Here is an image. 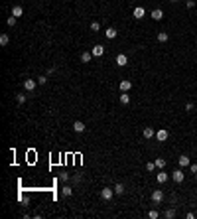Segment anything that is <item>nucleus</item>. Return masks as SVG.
Listing matches in <instances>:
<instances>
[{
  "instance_id": "obj_1",
  "label": "nucleus",
  "mask_w": 197,
  "mask_h": 219,
  "mask_svg": "<svg viewBox=\"0 0 197 219\" xmlns=\"http://www.w3.org/2000/svg\"><path fill=\"white\" fill-rule=\"evenodd\" d=\"M171 178H173V182L181 184V182H183V178H185L183 170H181V168H179V170H173V172H171Z\"/></svg>"
},
{
  "instance_id": "obj_2",
  "label": "nucleus",
  "mask_w": 197,
  "mask_h": 219,
  "mask_svg": "<svg viewBox=\"0 0 197 219\" xmlns=\"http://www.w3.org/2000/svg\"><path fill=\"white\" fill-rule=\"evenodd\" d=\"M130 87H132V83L128 79H122L120 83H118V89H120V93H128L130 91Z\"/></svg>"
},
{
  "instance_id": "obj_3",
  "label": "nucleus",
  "mask_w": 197,
  "mask_h": 219,
  "mask_svg": "<svg viewBox=\"0 0 197 219\" xmlns=\"http://www.w3.org/2000/svg\"><path fill=\"white\" fill-rule=\"evenodd\" d=\"M162 199H164V192H162V190H154V192H152V201H154V203H160Z\"/></svg>"
},
{
  "instance_id": "obj_4",
  "label": "nucleus",
  "mask_w": 197,
  "mask_h": 219,
  "mask_svg": "<svg viewBox=\"0 0 197 219\" xmlns=\"http://www.w3.org/2000/svg\"><path fill=\"white\" fill-rule=\"evenodd\" d=\"M177 164H179V168H187V166H191V160H189V156H179V160H177Z\"/></svg>"
},
{
  "instance_id": "obj_5",
  "label": "nucleus",
  "mask_w": 197,
  "mask_h": 219,
  "mask_svg": "<svg viewBox=\"0 0 197 219\" xmlns=\"http://www.w3.org/2000/svg\"><path fill=\"white\" fill-rule=\"evenodd\" d=\"M112 195H114V190H111V188H105V190L101 192V198L106 199V201H108V199H112Z\"/></svg>"
},
{
  "instance_id": "obj_6",
  "label": "nucleus",
  "mask_w": 197,
  "mask_h": 219,
  "mask_svg": "<svg viewBox=\"0 0 197 219\" xmlns=\"http://www.w3.org/2000/svg\"><path fill=\"white\" fill-rule=\"evenodd\" d=\"M126 63H128V57H126L124 53H118V55H116V65L118 67H124Z\"/></svg>"
},
{
  "instance_id": "obj_7",
  "label": "nucleus",
  "mask_w": 197,
  "mask_h": 219,
  "mask_svg": "<svg viewBox=\"0 0 197 219\" xmlns=\"http://www.w3.org/2000/svg\"><path fill=\"white\" fill-rule=\"evenodd\" d=\"M168 136H170V134H168V130H166V128H162V130H158V132H156V138L160 140V142H166V140H168Z\"/></svg>"
},
{
  "instance_id": "obj_8",
  "label": "nucleus",
  "mask_w": 197,
  "mask_h": 219,
  "mask_svg": "<svg viewBox=\"0 0 197 219\" xmlns=\"http://www.w3.org/2000/svg\"><path fill=\"white\" fill-rule=\"evenodd\" d=\"M36 85H38V81H34V79H26V81H24V89H26V91H34Z\"/></svg>"
},
{
  "instance_id": "obj_9",
  "label": "nucleus",
  "mask_w": 197,
  "mask_h": 219,
  "mask_svg": "<svg viewBox=\"0 0 197 219\" xmlns=\"http://www.w3.org/2000/svg\"><path fill=\"white\" fill-rule=\"evenodd\" d=\"M73 130H75V132H83V130H85V122L75 120V122H73Z\"/></svg>"
},
{
  "instance_id": "obj_10",
  "label": "nucleus",
  "mask_w": 197,
  "mask_h": 219,
  "mask_svg": "<svg viewBox=\"0 0 197 219\" xmlns=\"http://www.w3.org/2000/svg\"><path fill=\"white\" fill-rule=\"evenodd\" d=\"M152 18H154V20H162V18H164V12H162V10H160V8H156V10H152Z\"/></svg>"
},
{
  "instance_id": "obj_11",
  "label": "nucleus",
  "mask_w": 197,
  "mask_h": 219,
  "mask_svg": "<svg viewBox=\"0 0 197 219\" xmlns=\"http://www.w3.org/2000/svg\"><path fill=\"white\" fill-rule=\"evenodd\" d=\"M134 18H136V20L144 18V8H142V6H136V8H134Z\"/></svg>"
},
{
  "instance_id": "obj_12",
  "label": "nucleus",
  "mask_w": 197,
  "mask_h": 219,
  "mask_svg": "<svg viewBox=\"0 0 197 219\" xmlns=\"http://www.w3.org/2000/svg\"><path fill=\"white\" fill-rule=\"evenodd\" d=\"M103 53H105V47H103V46H95V47H93V55H95V57H101Z\"/></svg>"
},
{
  "instance_id": "obj_13",
  "label": "nucleus",
  "mask_w": 197,
  "mask_h": 219,
  "mask_svg": "<svg viewBox=\"0 0 197 219\" xmlns=\"http://www.w3.org/2000/svg\"><path fill=\"white\" fill-rule=\"evenodd\" d=\"M91 57H93V52H83L81 53V61H83V63H89Z\"/></svg>"
},
{
  "instance_id": "obj_14",
  "label": "nucleus",
  "mask_w": 197,
  "mask_h": 219,
  "mask_svg": "<svg viewBox=\"0 0 197 219\" xmlns=\"http://www.w3.org/2000/svg\"><path fill=\"white\" fill-rule=\"evenodd\" d=\"M105 34H106V38H108V40H114L118 32L114 30V28H106V32H105Z\"/></svg>"
},
{
  "instance_id": "obj_15",
  "label": "nucleus",
  "mask_w": 197,
  "mask_h": 219,
  "mask_svg": "<svg viewBox=\"0 0 197 219\" xmlns=\"http://www.w3.org/2000/svg\"><path fill=\"white\" fill-rule=\"evenodd\" d=\"M22 14H24V8H22V6H14V8H12V16H16V18H20Z\"/></svg>"
},
{
  "instance_id": "obj_16",
  "label": "nucleus",
  "mask_w": 197,
  "mask_h": 219,
  "mask_svg": "<svg viewBox=\"0 0 197 219\" xmlns=\"http://www.w3.org/2000/svg\"><path fill=\"white\" fill-rule=\"evenodd\" d=\"M61 193L67 198V195H71V193H73V188L71 186H63V188H61Z\"/></svg>"
},
{
  "instance_id": "obj_17",
  "label": "nucleus",
  "mask_w": 197,
  "mask_h": 219,
  "mask_svg": "<svg viewBox=\"0 0 197 219\" xmlns=\"http://www.w3.org/2000/svg\"><path fill=\"white\" fill-rule=\"evenodd\" d=\"M158 182H160V184H164V182H168V174H166V172H160V174H158Z\"/></svg>"
},
{
  "instance_id": "obj_18",
  "label": "nucleus",
  "mask_w": 197,
  "mask_h": 219,
  "mask_svg": "<svg viewBox=\"0 0 197 219\" xmlns=\"http://www.w3.org/2000/svg\"><path fill=\"white\" fill-rule=\"evenodd\" d=\"M152 136H154V128H150V126L144 128V138H152Z\"/></svg>"
},
{
  "instance_id": "obj_19",
  "label": "nucleus",
  "mask_w": 197,
  "mask_h": 219,
  "mask_svg": "<svg viewBox=\"0 0 197 219\" xmlns=\"http://www.w3.org/2000/svg\"><path fill=\"white\" fill-rule=\"evenodd\" d=\"M158 42H162V44H164V42H168V34H166V32H160V34H158Z\"/></svg>"
},
{
  "instance_id": "obj_20",
  "label": "nucleus",
  "mask_w": 197,
  "mask_h": 219,
  "mask_svg": "<svg viewBox=\"0 0 197 219\" xmlns=\"http://www.w3.org/2000/svg\"><path fill=\"white\" fill-rule=\"evenodd\" d=\"M120 103H122V105H128V103H130V97H128L126 93H122L120 95Z\"/></svg>"
},
{
  "instance_id": "obj_21",
  "label": "nucleus",
  "mask_w": 197,
  "mask_h": 219,
  "mask_svg": "<svg viewBox=\"0 0 197 219\" xmlns=\"http://www.w3.org/2000/svg\"><path fill=\"white\" fill-rule=\"evenodd\" d=\"M114 193H120V195H122V193H124V186H122V184H116V186H114Z\"/></svg>"
},
{
  "instance_id": "obj_22",
  "label": "nucleus",
  "mask_w": 197,
  "mask_h": 219,
  "mask_svg": "<svg viewBox=\"0 0 197 219\" xmlns=\"http://www.w3.org/2000/svg\"><path fill=\"white\" fill-rule=\"evenodd\" d=\"M8 42H10V40H8V36H6V34H2V36H0V46H8Z\"/></svg>"
},
{
  "instance_id": "obj_23",
  "label": "nucleus",
  "mask_w": 197,
  "mask_h": 219,
  "mask_svg": "<svg viewBox=\"0 0 197 219\" xmlns=\"http://www.w3.org/2000/svg\"><path fill=\"white\" fill-rule=\"evenodd\" d=\"M156 162V168H164L166 166V160L164 158H158V160H154Z\"/></svg>"
},
{
  "instance_id": "obj_24",
  "label": "nucleus",
  "mask_w": 197,
  "mask_h": 219,
  "mask_svg": "<svg viewBox=\"0 0 197 219\" xmlns=\"http://www.w3.org/2000/svg\"><path fill=\"white\" fill-rule=\"evenodd\" d=\"M101 30V24L98 22H91V32H98Z\"/></svg>"
},
{
  "instance_id": "obj_25",
  "label": "nucleus",
  "mask_w": 197,
  "mask_h": 219,
  "mask_svg": "<svg viewBox=\"0 0 197 219\" xmlns=\"http://www.w3.org/2000/svg\"><path fill=\"white\" fill-rule=\"evenodd\" d=\"M164 215H166L168 219H173V217H176V211H173V209H168V211H166Z\"/></svg>"
},
{
  "instance_id": "obj_26",
  "label": "nucleus",
  "mask_w": 197,
  "mask_h": 219,
  "mask_svg": "<svg viewBox=\"0 0 197 219\" xmlns=\"http://www.w3.org/2000/svg\"><path fill=\"white\" fill-rule=\"evenodd\" d=\"M154 168H156V162H148V164H146V170H148V172H152Z\"/></svg>"
},
{
  "instance_id": "obj_27",
  "label": "nucleus",
  "mask_w": 197,
  "mask_h": 219,
  "mask_svg": "<svg viewBox=\"0 0 197 219\" xmlns=\"http://www.w3.org/2000/svg\"><path fill=\"white\" fill-rule=\"evenodd\" d=\"M38 83H39V85H46V83H47V77H46V75L38 77Z\"/></svg>"
},
{
  "instance_id": "obj_28",
  "label": "nucleus",
  "mask_w": 197,
  "mask_h": 219,
  "mask_svg": "<svg viewBox=\"0 0 197 219\" xmlns=\"http://www.w3.org/2000/svg\"><path fill=\"white\" fill-rule=\"evenodd\" d=\"M6 22H8V26H14V24H16V16H10Z\"/></svg>"
},
{
  "instance_id": "obj_29",
  "label": "nucleus",
  "mask_w": 197,
  "mask_h": 219,
  "mask_svg": "<svg viewBox=\"0 0 197 219\" xmlns=\"http://www.w3.org/2000/svg\"><path fill=\"white\" fill-rule=\"evenodd\" d=\"M16 99H18V103H20V105H22V103H26V95H18Z\"/></svg>"
},
{
  "instance_id": "obj_30",
  "label": "nucleus",
  "mask_w": 197,
  "mask_h": 219,
  "mask_svg": "<svg viewBox=\"0 0 197 219\" xmlns=\"http://www.w3.org/2000/svg\"><path fill=\"white\" fill-rule=\"evenodd\" d=\"M148 217H150V219H156V217H158V211H154V209H152V211L148 213Z\"/></svg>"
},
{
  "instance_id": "obj_31",
  "label": "nucleus",
  "mask_w": 197,
  "mask_h": 219,
  "mask_svg": "<svg viewBox=\"0 0 197 219\" xmlns=\"http://www.w3.org/2000/svg\"><path fill=\"white\" fill-rule=\"evenodd\" d=\"M191 172H193V174H197V164H191Z\"/></svg>"
},
{
  "instance_id": "obj_32",
  "label": "nucleus",
  "mask_w": 197,
  "mask_h": 219,
  "mask_svg": "<svg viewBox=\"0 0 197 219\" xmlns=\"http://www.w3.org/2000/svg\"><path fill=\"white\" fill-rule=\"evenodd\" d=\"M171 2H177V0H171Z\"/></svg>"
}]
</instances>
